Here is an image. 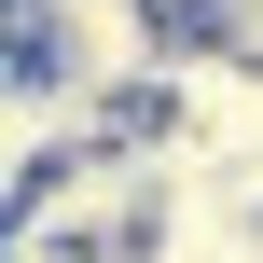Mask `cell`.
<instances>
[{
    "label": "cell",
    "mask_w": 263,
    "mask_h": 263,
    "mask_svg": "<svg viewBox=\"0 0 263 263\" xmlns=\"http://www.w3.org/2000/svg\"><path fill=\"white\" fill-rule=\"evenodd\" d=\"M0 263H111V250H83V236H55V222L0 208Z\"/></svg>",
    "instance_id": "6da1fadb"
}]
</instances>
